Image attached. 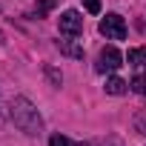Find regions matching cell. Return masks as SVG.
I'll use <instances>...</instances> for the list:
<instances>
[{
  "instance_id": "obj_8",
  "label": "cell",
  "mask_w": 146,
  "mask_h": 146,
  "mask_svg": "<svg viewBox=\"0 0 146 146\" xmlns=\"http://www.w3.org/2000/svg\"><path fill=\"white\" fill-rule=\"evenodd\" d=\"M49 146H89V143H75V140H69L66 135H52Z\"/></svg>"
},
{
  "instance_id": "obj_12",
  "label": "cell",
  "mask_w": 146,
  "mask_h": 146,
  "mask_svg": "<svg viewBox=\"0 0 146 146\" xmlns=\"http://www.w3.org/2000/svg\"><path fill=\"white\" fill-rule=\"evenodd\" d=\"M83 6H86L89 15H98L100 12V0H83Z\"/></svg>"
},
{
  "instance_id": "obj_5",
  "label": "cell",
  "mask_w": 146,
  "mask_h": 146,
  "mask_svg": "<svg viewBox=\"0 0 146 146\" xmlns=\"http://www.w3.org/2000/svg\"><path fill=\"white\" fill-rule=\"evenodd\" d=\"M57 49H60L63 54H69V57H75V60L83 57V49H80L78 43H72V40H57Z\"/></svg>"
},
{
  "instance_id": "obj_6",
  "label": "cell",
  "mask_w": 146,
  "mask_h": 146,
  "mask_svg": "<svg viewBox=\"0 0 146 146\" xmlns=\"http://www.w3.org/2000/svg\"><path fill=\"white\" fill-rule=\"evenodd\" d=\"M103 89H106V95H126L129 83H126V80H120V78H109Z\"/></svg>"
},
{
  "instance_id": "obj_2",
  "label": "cell",
  "mask_w": 146,
  "mask_h": 146,
  "mask_svg": "<svg viewBox=\"0 0 146 146\" xmlns=\"http://www.w3.org/2000/svg\"><path fill=\"white\" fill-rule=\"evenodd\" d=\"M123 66V54L115 49V46H106L100 49L98 54V63H95V72H100V75H112V72H117Z\"/></svg>"
},
{
  "instance_id": "obj_9",
  "label": "cell",
  "mask_w": 146,
  "mask_h": 146,
  "mask_svg": "<svg viewBox=\"0 0 146 146\" xmlns=\"http://www.w3.org/2000/svg\"><path fill=\"white\" fill-rule=\"evenodd\" d=\"M129 89L132 92H137V95H143L146 98V78H135L132 83H129Z\"/></svg>"
},
{
  "instance_id": "obj_3",
  "label": "cell",
  "mask_w": 146,
  "mask_h": 146,
  "mask_svg": "<svg viewBox=\"0 0 146 146\" xmlns=\"http://www.w3.org/2000/svg\"><path fill=\"white\" fill-rule=\"evenodd\" d=\"M100 35L106 37V40H123L126 37V20L120 17V15H106L103 20H100Z\"/></svg>"
},
{
  "instance_id": "obj_13",
  "label": "cell",
  "mask_w": 146,
  "mask_h": 146,
  "mask_svg": "<svg viewBox=\"0 0 146 146\" xmlns=\"http://www.w3.org/2000/svg\"><path fill=\"white\" fill-rule=\"evenodd\" d=\"M46 75H49V80H52L54 86H60V83H63V78H60V72H54L52 66H46Z\"/></svg>"
},
{
  "instance_id": "obj_10",
  "label": "cell",
  "mask_w": 146,
  "mask_h": 146,
  "mask_svg": "<svg viewBox=\"0 0 146 146\" xmlns=\"http://www.w3.org/2000/svg\"><path fill=\"white\" fill-rule=\"evenodd\" d=\"M54 6H57V0H37V17H43V12H49Z\"/></svg>"
},
{
  "instance_id": "obj_11",
  "label": "cell",
  "mask_w": 146,
  "mask_h": 146,
  "mask_svg": "<svg viewBox=\"0 0 146 146\" xmlns=\"http://www.w3.org/2000/svg\"><path fill=\"white\" fill-rule=\"evenodd\" d=\"M135 129H137L140 135H146V112H140V115L135 117Z\"/></svg>"
},
{
  "instance_id": "obj_1",
  "label": "cell",
  "mask_w": 146,
  "mask_h": 146,
  "mask_svg": "<svg viewBox=\"0 0 146 146\" xmlns=\"http://www.w3.org/2000/svg\"><path fill=\"white\" fill-rule=\"evenodd\" d=\"M9 117L15 120V126L20 129V132H26V135H40L43 132V120H40V112H37V106L29 100V98H15L12 100V106H9Z\"/></svg>"
},
{
  "instance_id": "obj_4",
  "label": "cell",
  "mask_w": 146,
  "mask_h": 146,
  "mask_svg": "<svg viewBox=\"0 0 146 146\" xmlns=\"http://www.w3.org/2000/svg\"><path fill=\"white\" fill-rule=\"evenodd\" d=\"M60 32L69 35V37H78V35L83 32V17H80V12H75V9L63 12V15H60Z\"/></svg>"
},
{
  "instance_id": "obj_14",
  "label": "cell",
  "mask_w": 146,
  "mask_h": 146,
  "mask_svg": "<svg viewBox=\"0 0 146 146\" xmlns=\"http://www.w3.org/2000/svg\"><path fill=\"white\" fill-rule=\"evenodd\" d=\"M0 123H3V103H0Z\"/></svg>"
},
{
  "instance_id": "obj_7",
  "label": "cell",
  "mask_w": 146,
  "mask_h": 146,
  "mask_svg": "<svg viewBox=\"0 0 146 146\" xmlns=\"http://www.w3.org/2000/svg\"><path fill=\"white\" fill-rule=\"evenodd\" d=\"M126 60H129V66H135V69H143V66H146V49H132Z\"/></svg>"
}]
</instances>
